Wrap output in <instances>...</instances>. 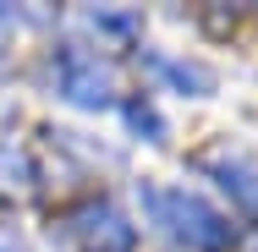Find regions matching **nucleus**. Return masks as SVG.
I'll return each mask as SVG.
<instances>
[{"label":"nucleus","mask_w":258,"mask_h":252,"mask_svg":"<svg viewBox=\"0 0 258 252\" xmlns=\"http://www.w3.org/2000/svg\"><path fill=\"white\" fill-rule=\"evenodd\" d=\"M143 208L154 214V225H165L176 241H187V247L198 252H214L225 247V236H231V225L209 208L204 198H192V192H181V187H143Z\"/></svg>","instance_id":"obj_1"},{"label":"nucleus","mask_w":258,"mask_h":252,"mask_svg":"<svg viewBox=\"0 0 258 252\" xmlns=\"http://www.w3.org/2000/svg\"><path fill=\"white\" fill-rule=\"evenodd\" d=\"M60 94L72 104H83V110H99V104H110V77L94 60H66L60 66Z\"/></svg>","instance_id":"obj_2"},{"label":"nucleus","mask_w":258,"mask_h":252,"mask_svg":"<svg viewBox=\"0 0 258 252\" xmlns=\"http://www.w3.org/2000/svg\"><path fill=\"white\" fill-rule=\"evenodd\" d=\"M209 170L220 176V187L242 203V208H258V164L247 159V153H214Z\"/></svg>","instance_id":"obj_3"},{"label":"nucleus","mask_w":258,"mask_h":252,"mask_svg":"<svg viewBox=\"0 0 258 252\" xmlns=\"http://www.w3.org/2000/svg\"><path fill=\"white\" fill-rule=\"evenodd\" d=\"M126 121H132L138 132H154L149 143H159V132H165V126H159V115H154V110H149V104H132V110H126Z\"/></svg>","instance_id":"obj_4"},{"label":"nucleus","mask_w":258,"mask_h":252,"mask_svg":"<svg viewBox=\"0 0 258 252\" xmlns=\"http://www.w3.org/2000/svg\"><path fill=\"white\" fill-rule=\"evenodd\" d=\"M0 252H22V241L17 236H0Z\"/></svg>","instance_id":"obj_5"}]
</instances>
